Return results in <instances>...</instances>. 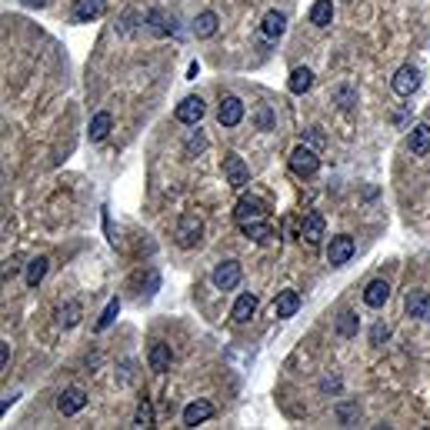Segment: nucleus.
<instances>
[{"instance_id":"nucleus-1","label":"nucleus","mask_w":430,"mask_h":430,"mask_svg":"<svg viewBox=\"0 0 430 430\" xmlns=\"http://www.w3.org/2000/svg\"><path fill=\"white\" fill-rule=\"evenodd\" d=\"M203 237V220L197 214H180L177 220V244L184 247V251H190V247H197Z\"/></svg>"},{"instance_id":"nucleus-2","label":"nucleus","mask_w":430,"mask_h":430,"mask_svg":"<svg viewBox=\"0 0 430 430\" xmlns=\"http://www.w3.org/2000/svg\"><path fill=\"white\" fill-rule=\"evenodd\" d=\"M291 170L297 174V177H314L317 170H320V157H317V151H310L307 144L293 147L291 151Z\"/></svg>"},{"instance_id":"nucleus-3","label":"nucleus","mask_w":430,"mask_h":430,"mask_svg":"<svg viewBox=\"0 0 430 430\" xmlns=\"http://www.w3.org/2000/svg\"><path fill=\"white\" fill-rule=\"evenodd\" d=\"M241 277H244L241 260H220V264L214 267V274H210L217 291H234V287L241 284Z\"/></svg>"},{"instance_id":"nucleus-4","label":"nucleus","mask_w":430,"mask_h":430,"mask_svg":"<svg viewBox=\"0 0 430 430\" xmlns=\"http://www.w3.org/2000/svg\"><path fill=\"white\" fill-rule=\"evenodd\" d=\"M224 177H227V184L234 190H244L251 184V167L244 164L241 153H227V157H224Z\"/></svg>"},{"instance_id":"nucleus-5","label":"nucleus","mask_w":430,"mask_h":430,"mask_svg":"<svg viewBox=\"0 0 430 430\" xmlns=\"http://www.w3.org/2000/svg\"><path fill=\"white\" fill-rule=\"evenodd\" d=\"M354 253H357V241L350 237V234H337V237H330V247H327L330 267H343Z\"/></svg>"},{"instance_id":"nucleus-6","label":"nucleus","mask_w":430,"mask_h":430,"mask_svg":"<svg viewBox=\"0 0 430 430\" xmlns=\"http://www.w3.org/2000/svg\"><path fill=\"white\" fill-rule=\"evenodd\" d=\"M324 214H317V210H307L304 217H301V241L307 244V247H317V244L324 241Z\"/></svg>"},{"instance_id":"nucleus-7","label":"nucleus","mask_w":430,"mask_h":430,"mask_svg":"<svg viewBox=\"0 0 430 430\" xmlns=\"http://www.w3.org/2000/svg\"><path fill=\"white\" fill-rule=\"evenodd\" d=\"M420 87V70L414 63H404L397 74H393V94H400V97H410L414 90Z\"/></svg>"},{"instance_id":"nucleus-8","label":"nucleus","mask_w":430,"mask_h":430,"mask_svg":"<svg viewBox=\"0 0 430 430\" xmlns=\"http://www.w3.org/2000/svg\"><path fill=\"white\" fill-rule=\"evenodd\" d=\"M84 407H87V393L80 391V387H67V391H61V397H57V410H61L63 417H74Z\"/></svg>"},{"instance_id":"nucleus-9","label":"nucleus","mask_w":430,"mask_h":430,"mask_svg":"<svg viewBox=\"0 0 430 430\" xmlns=\"http://www.w3.org/2000/svg\"><path fill=\"white\" fill-rule=\"evenodd\" d=\"M203 114H207V107H203L201 97H184V101L177 103V120L187 127H197L203 120Z\"/></svg>"},{"instance_id":"nucleus-10","label":"nucleus","mask_w":430,"mask_h":430,"mask_svg":"<svg viewBox=\"0 0 430 430\" xmlns=\"http://www.w3.org/2000/svg\"><path fill=\"white\" fill-rule=\"evenodd\" d=\"M217 120L220 127H237L244 120V101L241 97H224L220 107H217Z\"/></svg>"},{"instance_id":"nucleus-11","label":"nucleus","mask_w":430,"mask_h":430,"mask_svg":"<svg viewBox=\"0 0 430 430\" xmlns=\"http://www.w3.org/2000/svg\"><path fill=\"white\" fill-rule=\"evenodd\" d=\"M241 234L244 237H251L253 244H267V241H274L277 234H274V227L267 224L264 217H253V220H241Z\"/></svg>"},{"instance_id":"nucleus-12","label":"nucleus","mask_w":430,"mask_h":430,"mask_svg":"<svg viewBox=\"0 0 430 430\" xmlns=\"http://www.w3.org/2000/svg\"><path fill=\"white\" fill-rule=\"evenodd\" d=\"M210 417H214V404L203 400V397H197V400H190L184 407V427H197V424H203V420H210Z\"/></svg>"},{"instance_id":"nucleus-13","label":"nucleus","mask_w":430,"mask_h":430,"mask_svg":"<svg viewBox=\"0 0 430 430\" xmlns=\"http://www.w3.org/2000/svg\"><path fill=\"white\" fill-rule=\"evenodd\" d=\"M107 13V0H74V20L77 24H90Z\"/></svg>"},{"instance_id":"nucleus-14","label":"nucleus","mask_w":430,"mask_h":430,"mask_svg":"<svg viewBox=\"0 0 430 430\" xmlns=\"http://www.w3.org/2000/svg\"><path fill=\"white\" fill-rule=\"evenodd\" d=\"M170 360H174V354H170V343L153 341L151 350H147V364H151L153 374H167V370H170Z\"/></svg>"},{"instance_id":"nucleus-15","label":"nucleus","mask_w":430,"mask_h":430,"mask_svg":"<svg viewBox=\"0 0 430 430\" xmlns=\"http://www.w3.org/2000/svg\"><path fill=\"white\" fill-rule=\"evenodd\" d=\"M407 314L410 317H417V320H424V324H430V293L427 291H410L407 293Z\"/></svg>"},{"instance_id":"nucleus-16","label":"nucleus","mask_w":430,"mask_h":430,"mask_svg":"<svg viewBox=\"0 0 430 430\" xmlns=\"http://www.w3.org/2000/svg\"><path fill=\"white\" fill-rule=\"evenodd\" d=\"M267 214H270V210H267V203L260 201V197H241L237 207H234L237 224H241V220H253V217H267Z\"/></svg>"},{"instance_id":"nucleus-17","label":"nucleus","mask_w":430,"mask_h":430,"mask_svg":"<svg viewBox=\"0 0 430 430\" xmlns=\"http://www.w3.org/2000/svg\"><path fill=\"white\" fill-rule=\"evenodd\" d=\"M297 310H301V293L297 291H280L277 301H274V317L287 320V317H293Z\"/></svg>"},{"instance_id":"nucleus-18","label":"nucleus","mask_w":430,"mask_h":430,"mask_svg":"<svg viewBox=\"0 0 430 430\" xmlns=\"http://www.w3.org/2000/svg\"><path fill=\"white\" fill-rule=\"evenodd\" d=\"M391 301V284L387 280H370L364 287V304L367 307H384Z\"/></svg>"},{"instance_id":"nucleus-19","label":"nucleus","mask_w":430,"mask_h":430,"mask_svg":"<svg viewBox=\"0 0 430 430\" xmlns=\"http://www.w3.org/2000/svg\"><path fill=\"white\" fill-rule=\"evenodd\" d=\"M284 30H287V17L280 11H267L264 24H260V34H264L267 40H277V37H284Z\"/></svg>"},{"instance_id":"nucleus-20","label":"nucleus","mask_w":430,"mask_h":430,"mask_svg":"<svg viewBox=\"0 0 430 430\" xmlns=\"http://www.w3.org/2000/svg\"><path fill=\"white\" fill-rule=\"evenodd\" d=\"M217 27H220V17H217L214 11L197 13V20H194V37H201V40L214 37V34H217Z\"/></svg>"},{"instance_id":"nucleus-21","label":"nucleus","mask_w":430,"mask_h":430,"mask_svg":"<svg viewBox=\"0 0 430 430\" xmlns=\"http://www.w3.org/2000/svg\"><path fill=\"white\" fill-rule=\"evenodd\" d=\"M287 87H291V94H307V90L314 87V70L310 67H293Z\"/></svg>"},{"instance_id":"nucleus-22","label":"nucleus","mask_w":430,"mask_h":430,"mask_svg":"<svg viewBox=\"0 0 430 430\" xmlns=\"http://www.w3.org/2000/svg\"><path fill=\"white\" fill-rule=\"evenodd\" d=\"M47 267H51V260H47V257H34V260L27 264L24 280H27V287H30V291H37L40 280L47 277Z\"/></svg>"},{"instance_id":"nucleus-23","label":"nucleus","mask_w":430,"mask_h":430,"mask_svg":"<svg viewBox=\"0 0 430 430\" xmlns=\"http://www.w3.org/2000/svg\"><path fill=\"white\" fill-rule=\"evenodd\" d=\"M253 314H257V297H253V293H241L237 304H234V310H230V317H234L237 324H247Z\"/></svg>"},{"instance_id":"nucleus-24","label":"nucleus","mask_w":430,"mask_h":430,"mask_svg":"<svg viewBox=\"0 0 430 430\" xmlns=\"http://www.w3.org/2000/svg\"><path fill=\"white\" fill-rule=\"evenodd\" d=\"M427 151H430V127L417 124L410 130V153H414V157H424Z\"/></svg>"},{"instance_id":"nucleus-25","label":"nucleus","mask_w":430,"mask_h":430,"mask_svg":"<svg viewBox=\"0 0 430 430\" xmlns=\"http://www.w3.org/2000/svg\"><path fill=\"white\" fill-rule=\"evenodd\" d=\"M80 317H84L80 301H67V304L57 310V324H61V327H77V324H80Z\"/></svg>"},{"instance_id":"nucleus-26","label":"nucleus","mask_w":430,"mask_h":430,"mask_svg":"<svg viewBox=\"0 0 430 430\" xmlns=\"http://www.w3.org/2000/svg\"><path fill=\"white\" fill-rule=\"evenodd\" d=\"M110 127H114V117L107 114V110H101V114H94V120H90V140L97 144V140H103L107 134H110Z\"/></svg>"},{"instance_id":"nucleus-27","label":"nucleus","mask_w":430,"mask_h":430,"mask_svg":"<svg viewBox=\"0 0 430 430\" xmlns=\"http://www.w3.org/2000/svg\"><path fill=\"white\" fill-rule=\"evenodd\" d=\"M330 20H334V4H330V0H317L314 7H310V24L330 27Z\"/></svg>"},{"instance_id":"nucleus-28","label":"nucleus","mask_w":430,"mask_h":430,"mask_svg":"<svg viewBox=\"0 0 430 430\" xmlns=\"http://www.w3.org/2000/svg\"><path fill=\"white\" fill-rule=\"evenodd\" d=\"M357 327H360V320H357L354 310H341L337 314V334L341 337H357Z\"/></svg>"},{"instance_id":"nucleus-29","label":"nucleus","mask_w":430,"mask_h":430,"mask_svg":"<svg viewBox=\"0 0 430 430\" xmlns=\"http://www.w3.org/2000/svg\"><path fill=\"white\" fill-rule=\"evenodd\" d=\"M334 101L341 103V110H350L357 103V90L350 84H341V87H334Z\"/></svg>"},{"instance_id":"nucleus-30","label":"nucleus","mask_w":430,"mask_h":430,"mask_svg":"<svg viewBox=\"0 0 430 430\" xmlns=\"http://www.w3.org/2000/svg\"><path fill=\"white\" fill-rule=\"evenodd\" d=\"M134 427H153V404H151V400H140V404H137Z\"/></svg>"},{"instance_id":"nucleus-31","label":"nucleus","mask_w":430,"mask_h":430,"mask_svg":"<svg viewBox=\"0 0 430 430\" xmlns=\"http://www.w3.org/2000/svg\"><path fill=\"white\" fill-rule=\"evenodd\" d=\"M117 314H120V301H117V297H114L110 304L103 307L101 320H97V330H107V327H110V324H114V320H117Z\"/></svg>"},{"instance_id":"nucleus-32","label":"nucleus","mask_w":430,"mask_h":430,"mask_svg":"<svg viewBox=\"0 0 430 430\" xmlns=\"http://www.w3.org/2000/svg\"><path fill=\"white\" fill-rule=\"evenodd\" d=\"M203 147H207V137H203L201 130H194V134L187 137V144H184V151L187 153H201Z\"/></svg>"},{"instance_id":"nucleus-33","label":"nucleus","mask_w":430,"mask_h":430,"mask_svg":"<svg viewBox=\"0 0 430 430\" xmlns=\"http://www.w3.org/2000/svg\"><path fill=\"white\" fill-rule=\"evenodd\" d=\"M147 20H151V27L157 30V34H170V27H167V13L151 11V13H147Z\"/></svg>"},{"instance_id":"nucleus-34","label":"nucleus","mask_w":430,"mask_h":430,"mask_svg":"<svg viewBox=\"0 0 430 430\" xmlns=\"http://www.w3.org/2000/svg\"><path fill=\"white\" fill-rule=\"evenodd\" d=\"M357 414H360V410H357V404H341V407H337V420H341V424H350Z\"/></svg>"},{"instance_id":"nucleus-35","label":"nucleus","mask_w":430,"mask_h":430,"mask_svg":"<svg viewBox=\"0 0 430 430\" xmlns=\"http://www.w3.org/2000/svg\"><path fill=\"white\" fill-rule=\"evenodd\" d=\"M391 337V330H387V324H374V330H370V341L380 343V341H387Z\"/></svg>"},{"instance_id":"nucleus-36","label":"nucleus","mask_w":430,"mask_h":430,"mask_svg":"<svg viewBox=\"0 0 430 430\" xmlns=\"http://www.w3.org/2000/svg\"><path fill=\"white\" fill-rule=\"evenodd\" d=\"M257 124H260V130H270L274 117H270V110H267V107H260V110H257Z\"/></svg>"},{"instance_id":"nucleus-37","label":"nucleus","mask_w":430,"mask_h":430,"mask_svg":"<svg viewBox=\"0 0 430 430\" xmlns=\"http://www.w3.org/2000/svg\"><path fill=\"white\" fill-rule=\"evenodd\" d=\"M11 364V343H0V367Z\"/></svg>"},{"instance_id":"nucleus-38","label":"nucleus","mask_w":430,"mask_h":430,"mask_svg":"<svg viewBox=\"0 0 430 430\" xmlns=\"http://www.w3.org/2000/svg\"><path fill=\"white\" fill-rule=\"evenodd\" d=\"M24 7H47V0H20Z\"/></svg>"}]
</instances>
